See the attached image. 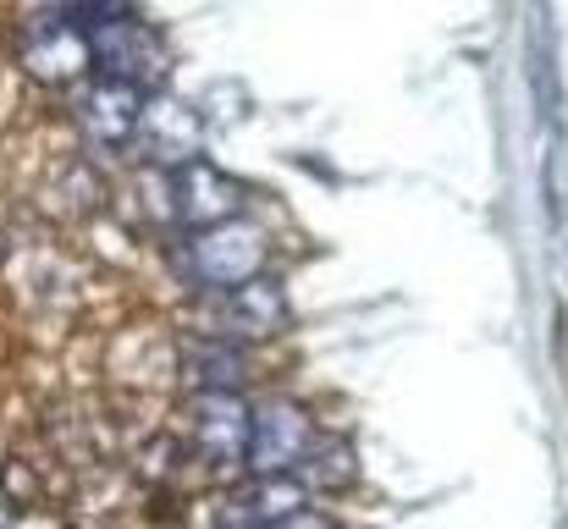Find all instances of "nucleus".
<instances>
[{
    "label": "nucleus",
    "mask_w": 568,
    "mask_h": 529,
    "mask_svg": "<svg viewBox=\"0 0 568 529\" xmlns=\"http://www.w3.org/2000/svg\"><path fill=\"white\" fill-rule=\"evenodd\" d=\"M243 343H232V337H204V343H193L183 353V380H189L193 391H243V380H248V364H243Z\"/></svg>",
    "instance_id": "obj_10"
},
{
    "label": "nucleus",
    "mask_w": 568,
    "mask_h": 529,
    "mask_svg": "<svg viewBox=\"0 0 568 529\" xmlns=\"http://www.w3.org/2000/svg\"><path fill=\"white\" fill-rule=\"evenodd\" d=\"M265 254H271L265 232L237 215V221L189 232V243H183V276H193L210 293H232V287L265 276Z\"/></svg>",
    "instance_id": "obj_1"
},
{
    "label": "nucleus",
    "mask_w": 568,
    "mask_h": 529,
    "mask_svg": "<svg viewBox=\"0 0 568 529\" xmlns=\"http://www.w3.org/2000/svg\"><path fill=\"white\" fill-rule=\"evenodd\" d=\"M310 491H348V480H354V447L348 441H315L310 447V458L293 469Z\"/></svg>",
    "instance_id": "obj_11"
},
{
    "label": "nucleus",
    "mask_w": 568,
    "mask_h": 529,
    "mask_svg": "<svg viewBox=\"0 0 568 529\" xmlns=\"http://www.w3.org/2000/svg\"><path fill=\"white\" fill-rule=\"evenodd\" d=\"M210 529H265V525H260V513L248 508V497H237V502H221V508L210 513Z\"/></svg>",
    "instance_id": "obj_13"
},
{
    "label": "nucleus",
    "mask_w": 568,
    "mask_h": 529,
    "mask_svg": "<svg viewBox=\"0 0 568 529\" xmlns=\"http://www.w3.org/2000/svg\"><path fill=\"white\" fill-rule=\"evenodd\" d=\"M139 111H144V89H133V83H116V78L89 72V78L72 89V122H78V133H83L89 144H100V150L133 144Z\"/></svg>",
    "instance_id": "obj_4"
},
{
    "label": "nucleus",
    "mask_w": 568,
    "mask_h": 529,
    "mask_svg": "<svg viewBox=\"0 0 568 529\" xmlns=\"http://www.w3.org/2000/svg\"><path fill=\"white\" fill-rule=\"evenodd\" d=\"M304 480L287 469V475H254V486H248V508L260 513V525L271 529L276 519H287V513H298L304 508Z\"/></svg>",
    "instance_id": "obj_12"
},
{
    "label": "nucleus",
    "mask_w": 568,
    "mask_h": 529,
    "mask_svg": "<svg viewBox=\"0 0 568 529\" xmlns=\"http://www.w3.org/2000/svg\"><path fill=\"white\" fill-rule=\"evenodd\" d=\"M133 144L155 161V166H183L199 161V111L172 89H150L144 111H139V133Z\"/></svg>",
    "instance_id": "obj_7"
},
{
    "label": "nucleus",
    "mask_w": 568,
    "mask_h": 529,
    "mask_svg": "<svg viewBox=\"0 0 568 529\" xmlns=\"http://www.w3.org/2000/svg\"><path fill=\"white\" fill-rule=\"evenodd\" d=\"M166 199H172V215H178L183 232H204V226H221V221H237L243 215V182L215 172L210 161L172 166Z\"/></svg>",
    "instance_id": "obj_5"
},
{
    "label": "nucleus",
    "mask_w": 568,
    "mask_h": 529,
    "mask_svg": "<svg viewBox=\"0 0 568 529\" xmlns=\"http://www.w3.org/2000/svg\"><path fill=\"white\" fill-rule=\"evenodd\" d=\"M94 44V72L100 78H116V83H133V89H166V72H172V50L166 39L144 22V17H116L105 28L89 33Z\"/></svg>",
    "instance_id": "obj_3"
},
{
    "label": "nucleus",
    "mask_w": 568,
    "mask_h": 529,
    "mask_svg": "<svg viewBox=\"0 0 568 529\" xmlns=\"http://www.w3.org/2000/svg\"><path fill=\"white\" fill-rule=\"evenodd\" d=\"M248 430L254 408L243 391H199L193 397V447L210 464H248Z\"/></svg>",
    "instance_id": "obj_9"
},
{
    "label": "nucleus",
    "mask_w": 568,
    "mask_h": 529,
    "mask_svg": "<svg viewBox=\"0 0 568 529\" xmlns=\"http://www.w3.org/2000/svg\"><path fill=\"white\" fill-rule=\"evenodd\" d=\"M17 61L39 83L78 89L94 72V44H89V28H78L67 11H33L28 28L17 33Z\"/></svg>",
    "instance_id": "obj_2"
},
{
    "label": "nucleus",
    "mask_w": 568,
    "mask_h": 529,
    "mask_svg": "<svg viewBox=\"0 0 568 529\" xmlns=\"http://www.w3.org/2000/svg\"><path fill=\"white\" fill-rule=\"evenodd\" d=\"M321 436H315V425H310V414L298 408V403H260L254 408V430H248V469L254 475H287V469H298L304 458H310V447H315Z\"/></svg>",
    "instance_id": "obj_6"
},
{
    "label": "nucleus",
    "mask_w": 568,
    "mask_h": 529,
    "mask_svg": "<svg viewBox=\"0 0 568 529\" xmlns=\"http://www.w3.org/2000/svg\"><path fill=\"white\" fill-rule=\"evenodd\" d=\"M287 326V293L265 276L232 287V293H215V315H210V332L215 337H232V343H271L276 332Z\"/></svg>",
    "instance_id": "obj_8"
},
{
    "label": "nucleus",
    "mask_w": 568,
    "mask_h": 529,
    "mask_svg": "<svg viewBox=\"0 0 568 529\" xmlns=\"http://www.w3.org/2000/svg\"><path fill=\"white\" fill-rule=\"evenodd\" d=\"M271 529H337L326 513H315V508H298V513H287V519H276Z\"/></svg>",
    "instance_id": "obj_14"
}]
</instances>
